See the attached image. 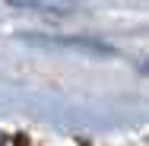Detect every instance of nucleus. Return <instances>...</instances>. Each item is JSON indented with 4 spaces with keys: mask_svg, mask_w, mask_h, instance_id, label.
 Wrapping results in <instances>:
<instances>
[{
    "mask_svg": "<svg viewBox=\"0 0 149 146\" xmlns=\"http://www.w3.org/2000/svg\"><path fill=\"white\" fill-rule=\"evenodd\" d=\"M22 6H41V10H67L70 0H16Z\"/></svg>",
    "mask_w": 149,
    "mask_h": 146,
    "instance_id": "f257e3e1",
    "label": "nucleus"
}]
</instances>
